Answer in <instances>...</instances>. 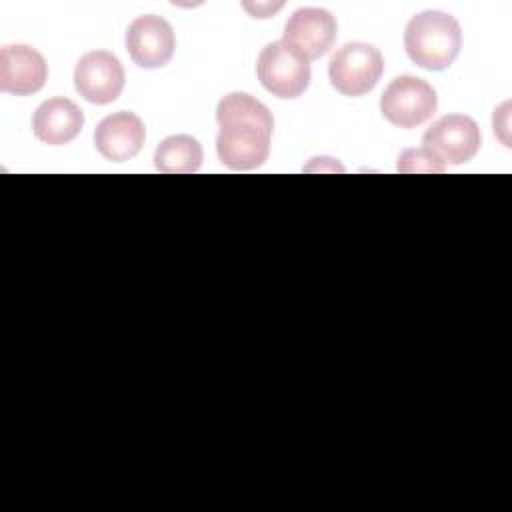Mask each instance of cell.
<instances>
[{
    "mask_svg": "<svg viewBox=\"0 0 512 512\" xmlns=\"http://www.w3.org/2000/svg\"><path fill=\"white\" fill-rule=\"evenodd\" d=\"M216 120L220 132L216 152L232 170H254L270 154L274 118L270 110L244 92H232L218 102Z\"/></svg>",
    "mask_w": 512,
    "mask_h": 512,
    "instance_id": "6da1fadb",
    "label": "cell"
},
{
    "mask_svg": "<svg viewBox=\"0 0 512 512\" xmlns=\"http://www.w3.org/2000/svg\"><path fill=\"white\" fill-rule=\"evenodd\" d=\"M410 60L426 70H446L462 48V30L452 14L424 10L410 18L404 32Z\"/></svg>",
    "mask_w": 512,
    "mask_h": 512,
    "instance_id": "7a4b0ae2",
    "label": "cell"
},
{
    "mask_svg": "<svg viewBox=\"0 0 512 512\" xmlns=\"http://www.w3.org/2000/svg\"><path fill=\"white\" fill-rule=\"evenodd\" d=\"M384 70V58L378 48L366 42L344 44L330 60V84L344 96H364L370 92Z\"/></svg>",
    "mask_w": 512,
    "mask_h": 512,
    "instance_id": "3957f363",
    "label": "cell"
},
{
    "mask_svg": "<svg viewBox=\"0 0 512 512\" xmlns=\"http://www.w3.org/2000/svg\"><path fill=\"white\" fill-rule=\"evenodd\" d=\"M260 84L278 98H296L310 84V62L284 40L268 44L256 62Z\"/></svg>",
    "mask_w": 512,
    "mask_h": 512,
    "instance_id": "277c9868",
    "label": "cell"
},
{
    "mask_svg": "<svg viewBox=\"0 0 512 512\" xmlns=\"http://www.w3.org/2000/svg\"><path fill=\"white\" fill-rule=\"evenodd\" d=\"M438 98L434 88L416 76L394 78L380 98V110L388 122L400 128L424 124L436 112Z\"/></svg>",
    "mask_w": 512,
    "mask_h": 512,
    "instance_id": "5b68a950",
    "label": "cell"
},
{
    "mask_svg": "<svg viewBox=\"0 0 512 512\" xmlns=\"http://www.w3.org/2000/svg\"><path fill=\"white\" fill-rule=\"evenodd\" d=\"M422 144L444 166L462 164L476 156L480 148V128L470 116L446 114L424 132Z\"/></svg>",
    "mask_w": 512,
    "mask_h": 512,
    "instance_id": "8992f818",
    "label": "cell"
},
{
    "mask_svg": "<svg viewBox=\"0 0 512 512\" xmlns=\"http://www.w3.org/2000/svg\"><path fill=\"white\" fill-rule=\"evenodd\" d=\"M124 68L108 50L86 52L74 68V86L78 94L92 104L114 102L124 88Z\"/></svg>",
    "mask_w": 512,
    "mask_h": 512,
    "instance_id": "52a82bcc",
    "label": "cell"
},
{
    "mask_svg": "<svg viewBox=\"0 0 512 512\" xmlns=\"http://www.w3.org/2000/svg\"><path fill=\"white\" fill-rule=\"evenodd\" d=\"M176 48L172 26L156 14L138 16L126 30V50L140 68H162Z\"/></svg>",
    "mask_w": 512,
    "mask_h": 512,
    "instance_id": "ba28073f",
    "label": "cell"
},
{
    "mask_svg": "<svg viewBox=\"0 0 512 512\" xmlns=\"http://www.w3.org/2000/svg\"><path fill=\"white\" fill-rule=\"evenodd\" d=\"M336 18L324 8H298L284 26V42L308 62L324 56L336 40Z\"/></svg>",
    "mask_w": 512,
    "mask_h": 512,
    "instance_id": "9c48e42d",
    "label": "cell"
},
{
    "mask_svg": "<svg viewBox=\"0 0 512 512\" xmlns=\"http://www.w3.org/2000/svg\"><path fill=\"white\" fill-rule=\"evenodd\" d=\"M48 78L44 56L26 46L12 44L0 50V90L16 96L38 92Z\"/></svg>",
    "mask_w": 512,
    "mask_h": 512,
    "instance_id": "30bf717a",
    "label": "cell"
},
{
    "mask_svg": "<svg viewBox=\"0 0 512 512\" xmlns=\"http://www.w3.org/2000/svg\"><path fill=\"white\" fill-rule=\"evenodd\" d=\"M146 140V128L134 112H116L106 116L94 130V144L98 152L112 162H126L134 158Z\"/></svg>",
    "mask_w": 512,
    "mask_h": 512,
    "instance_id": "8fae6325",
    "label": "cell"
},
{
    "mask_svg": "<svg viewBox=\"0 0 512 512\" xmlns=\"http://www.w3.org/2000/svg\"><path fill=\"white\" fill-rule=\"evenodd\" d=\"M84 126L82 110L68 98H50L42 102L32 118V130L38 140L50 146L72 142Z\"/></svg>",
    "mask_w": 512,
    "mask_h": 512,
    "instance_id": "7c38bea8",
    "label": "cell"
},
{
    "mask_svg": "<svg viewBox=\"0 0 512 512\" xmlns=\"http://www.w3.org/2000/svg\"><path fill=\"white\" fill-rule=\"evenodd\" d=\"M202 146L194 136L176 134L164 138L156 152L154 164L160 172L166 174H192L198 172L202 166Z\"/></svg>",
    "mask_w": 512,
    "mask_h": 512,
    "instance_id": "4fadbf2b",
    "label": "cell"
},
{
    "mask_svg": "<svg viewBox=\"0 0 512 512\" xmlns=\"http://www.w3.org/2000/svg\"><path fill=\"white\" fill-rule=\"evenodd\" d=\"M446 166L424 146L422 148H408L400 154L398 158V172L404 174H418V172H428V174H442Z\"/></svg>",
    "mask_w": 512,
    "mask_h": 512,
    "instance_id": "5bb4252c",
    "label": "cell"
},
{
    "mask_svg": "<svg viewBox=\"0 0 512 512\" xmlns=\"http://www.w3.org/2000/svg\"><path fill=\"white\" fill-rule=\"evenodd\" d=\"M282 4H276V6H272V4H256V8H254V18H268L270 16V10L274 12V10H278Z\"/></svg>",
    "mask_w": 512,
    "mask_h": 512,
    "instance_id": "9a60e30c",
    "label": "cell"
}]
</instances>
